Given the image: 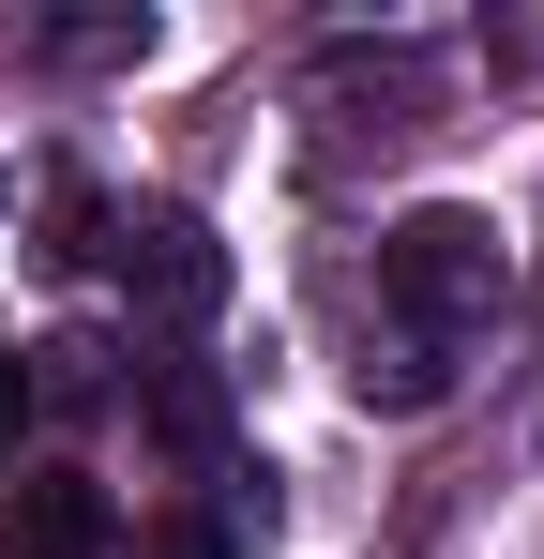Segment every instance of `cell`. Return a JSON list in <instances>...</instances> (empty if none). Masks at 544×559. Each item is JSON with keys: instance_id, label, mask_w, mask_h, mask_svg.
Instances as JSON below:
<instances>
[{"instance_id": "6da1fadb", "label": "cell", "mask_w": 544, "mask_h": 559, "mask_svg": "<svg viewBox=\"0 0 544 559\" xmlns=\"http://www.w3.org/2000/svg\"><path fill=\"white\" fill-rule=\"evenodd\" d=\"M378 302L453 348V333H484L499 302H515V242H499V212H469V197H424V212H393L378 227Z\"/></svg>"}, {"instance_id": "3957f363", "label": "cell", "mask_w": 544, "mask_h": 559, "mask_svg": "<svg viewBox=\"0 0 544 559\" xmlns=\"http://www.w3.org/2000/svg\"><path fill=\"white\" fill-rule=\"evenodd\" d=\"M106 545H121V514H106L91 468H15V499H0V559H106Z\"/></svg>"}, {"instance_id": "8992f818", "label": "cell", "mask_w": 544, "mask_h": 559, "mask_svg": "<svg viewBox=\"0 0 544 559\" xmlns=\"http://www.w3.org/2000/svg\"><path fill=\"white\" fill-rule=\"evenodd\" d=\"M46 61H76V76H106V61H152V15L121 0V15H61L46 31Z\"/></svg>"}, {"instance_id": "ba28073f", "label": "cell", "mask_w": 544, "mask_h": 559, "mask_svg": "<svg viewBox=\"0 0 544 559\" xmlns=\"http://www.w3.org/2000/svg\"><path fill=\"white\" fill-rule=\"evenodd\" d=\"M137 559H227V530H212V514H167V530H152Z\"/></svg>"}, {"instance_id": "277c9868", "label": "cell", "mask_w": 544, "mask_h": 559, "mask_svg": "<svg viewBox=\"0 0 544 559\" xmlns=\"http://www.w3.org/2000/svg\"><path fill=\"white\" fill-rule=\"evenodd\" d=\"M137 424L167 454H227V378L212 364H137Z\"/></svg>"}, {"instance_id": "9c48e42d", "label": "cell", "mask_w": 544, "mask_h": 559, "mask_svg": "<svg viewBox=\"0 0 544 559\" xmlns=\"http://www.w3.org/2000/svg\"><path fill=\"white\" fill-rule=\"evenodd\" d=\"M31 439V348H0V454Z\"/></svg>"}, {"instance_id": "5b68a950", "label": "cell", "mask_w": 544, "mask_h": 559, "mask_svg": "<svg viewBox=\"0 0 544 559\" xmlns=\"http://www.w3.org/2000/svg\"><path fill=\"white\" fill-rule=\"evenodd\" d=\"M348 393H363V408H393V424H409V408H439V393H453V348H424V333L393 318V333H363Z\"/></svg>"}, {"instance_id": "52a82bcc", "label": "cell", "mask_w": 544, "mask_h": 559, "mask_svg": "<svg viewBox=\"0 0 544 559\" xmlns=\"http://www.w3.org/2000/svg\"><path fill=\"white\" fill-rule=\"evenodd\" d=\"M31 408H106V348H31Z\"/></svg>"}, {"instance_id": "7a4b0ae2", "label": "cell", "mask_w": 544, "mask_h": 559, "mask_svg": "<svg viewBox=\"0 0 544 559\" xmlns=\"http://www.w3.org/2000/svg\"><path fill=\"white\" fill-rule=\"evenodd\" d=\"M91 258H106V287H121L137 318H167V333L227 318V242H212L181 197H137V212H106V227H91Z\"/></svg>"}]
</instances>
